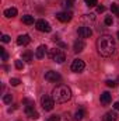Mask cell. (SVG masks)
<instances>
[{
  "label": "cell",
  "mask_w": 119,
  "mask_h": 121,
  "mask_svg": "<svg viewBox=\"0 0 119 121\" xmlns=\"http://www.w3.org/2000/svg\"><path fill=\"white\" fill-rule=\"evenodd\" d=\"M97 49H98V54L102 55V56H111L115 49H116V45H115V41L111 35H102L98 38L97 41Z\"/></svg>",
  "instance_id": "obj_1"
},
{
  "label": "cell",
  "mask_w": 119,
  "mask_h": 121,
  "mask_svg": "<svg viewBox=\"0 0 119 121\" xmlns=\"http://www.w3.org/2000/svg\"><path fill=\"white\" fill-rule=\"evenodd\" d=\"M52 97L56 103H66L71 99V90L66 85H59L52 91Z\"/></svg>",
  "instance_id": "obj_2"
},
{
  "label": "cell",
  "mask_w": 119,
  "mask_h": 121,
  "mask_svg": "<svg viewBox=\"0 0 119 121\" xmlns=\"http://www.w3.org/2000/svg\"><path fill=\"white\" fill-rule=\"evenodd\" d=\"M49 58L53 60V62L63 63V62L66 60V55H64L63 51H60L58 48H53V49H51V52H49Z\"/></svg>",
  "instance_id": "obj_3"
},
{
  "label": "cell",
  "mask_w": 119,
  "mask_h": 121,
  "mask_svg": "<svg viewBox=\"0 0 119 121\" xmlns=\"http://www.w3.org/2000/svg\"><path fill=\"white\" fill-rule=\"evenodd\" d=\"M24 101H27V103H28V106H25V114L30 117L31 120H38V118H39V114H38V111L34 108V103L30 101L28 99H25Z\"/></svg>",
  "instance_id": "obj_4"
},
{
  "label": "cell",
  "mask_w": 119,
  "mask_h": 121,
  "mask_svg": "<svg viewBox=\"0 0 119 121\" xmlns=\"http://www.w3.org/2000/svg\"><path fill=\"white\" fill-rule=\"evenodd\" d=\"M41 104H42V108L45 111H51L53 107H55V100L53 97H49V96H44L41 99Z\"/></svg>",
  "instance_id": "obj_5"
},
{
  "label": "cell",
  "mask_w": 119,
  "mask_h": 121,
  "mask_svg": "<svg viewBox=\"0 0 119 121\" xmlns=\"http://www.w3.org/2000/svg\"><path fill=\"white\" fill-rule=\"evenodd\" d=\"M35 27H36V30L41 31V32H51V24L48 23V21H45V20H38L36 23H35Z\"/></svg>",
  "instance_id": "obj_6"
},
{
  "label": "cell",
  "mask_w": 119,
  "mask_h": 121,
  "mask_svg": "<svg viewBox=\"0 0 119 121\" xmlns=\"http://www.w3.org/2000/svg\"><path fill=\"white\" fill-rule=\"evenodd\" d=\"M84 68H86L84 60H81V59H74V60H73V63H71V70H73V72H76V73L83 72V70H84Z\"/></svg>",
  "instance_id": "obj_7"
},
{
  "label": "cell",
  "mask_w": 119,
  "mask_h": 121,
  "mask_svg": "<svg viewBox=\"0 0 119 121\" xmlns=\"http://www.w3.org/2000/svg\"><path fill=\"white\" fill-rule=\"evenodd\" d=\"M45 79L48 82H59L60 79H62V76L58 72H55V70H49V72L45 73Z\"/></svg>",
  "instance_id": "obj_8"
},
{
  "label": "cell",
  "mask_w": 119,
  "mask_h": 121,
  "mask_svg": "<svg viewBox=\"0 0 119 121\" xmlns=\"http://www.w3.org/2000/svg\"><path fill=\"white\" fill-rule=\"evenodd\" d=\"M71 16H73L71 11H60V13L56 14V18L59 21H62V23H67V21L71 20Z\"/></svg>",
  "instance_id": "obj_9"
},
{
  "label": "cell",
  "mask_w": 119,
  "mask_h": 121,
  "mask_svg": "<svg viewBox=\"0 0 119 121\" xmlns=\"http://www.w3.org/2000/svg\"><path fill=\"white\" fill-rule=\"evenodd\" d=\"M77 32H79V35L81 37V38H90L91 35H92V31H91V28L90 27H80L79 30H77Z\"/></svg>",
  "instance_id": "obj_10"
},
{
  "label": "cell",
  "mask_w": 119,
  "mask_h": 121,
  "mask_svg": "<svg viewBox=\"0 0 119 121\" xmlns=\"http://www.w3.org/2000/svg\"><path fill=\"white\" fill-rule=\"evenodd\" d=\"M46 45H39L38 48H36V51H35V58H38V59H42V58H45V55H46Z\"/></svg>",
  "instance_id": "obj_11"
},
{
  "label": "cell",
  "mask_w": 119,
  "mask_h": 121,
  "mask_svg": "<svg viewBox=\"0 0 119 121\" xmlns=\"http://www.w3.org/2000/svg\"><path fill=\"white\" fill-rule=\"evenodd\" d=\"M84 47H86V44H84V41H83L81 38H80V39H76V41H74V45H73V51L79 54V52H81V51L84 49Z\"/></svg>",
  "instance_id": "obj_12"
},
{
  "label": "cell",
  "mask_w": 119,
  "mask_h": 121,
  "mask_svg": "<svg viewBox=\"0 0 119 121\" xmlns=\"http://www.w3.org/2000/svg\"><path fill=\"white\" fill-rule=\"evenodd\" d=\"M31 42V38H30V35H27V34H23V35H20L18 38H17V44L18 45H28Z\"/></svg>",
  "instance_id": "obj_13"
},
{
  "label": "cell",
  "mask_w": 119,
  "mask_h": 121,
  "mask_svg": "<svg viewBox=\"0 0 119 121\" xmlns=\"http://www.w3.org/2000/svg\"><path fill=\"white\" fill-rule=\"evenodd\" d=\"M111 99H112V97H111V94H109L108 91H104V93L101 94V99H99V100H101V104L108 106V104L111 103Z\"/></svg>",
  "instance_id": "obj_14"
},
{
  "label": "cell",
  "mask_w": 119,
  "mask_h": 121,
  "mask_svg": "<svg viewBox=\"0 0 119 121\" xmlns=\"http://www.w3.org/2000/svg\"><path fill=\"white\" fill-rule=\"evenodd\" d=\"M118 120V114L115 111H108L104 116V121H116Z\"/></svg>",
  "instance_id": "obj_15"
},
{
  "label": "cell",
  "mask_w": 119,
  "mask_h": 121,
  "mask_svg": "<svg viewBox=\"0 0 119 121\" xmlns=\"http://www.w3.org/2000/svg\"><path fill=\"white\" fill-rule=\"evenodd\" d=\"M4 16H6L7 18H11V17H16V16H17V9H16V7H10V9H7V10H4Z\"/></svg>",
  "instance_id": "obj_16"
},
{
  "label": "cell",
  "mask_w": 119,
  "mask_h": 121,
  "mask_svg": "<svg viewBox=\"0 0 119 121\" xmlns=\"http://www.w3.org/2000/svg\"><path fill=\"white\" fill-rule=\"evenodd\" d=\"M84 116H86V111L83 110V108H80V110H77L76 111V114H74V118L77 121H81L83 118H84Z\"/></svg>",
  "instance_id": "obj_17"
},
{
  "label": "cell",
  "mask_w": 119,
  "mask_h": 121,
  "mask_svg": "<svg viewBox=\"0 0 119 121\" xmlns=\"http://www.w3.org/2000/svg\"><path fill=\"white\" fill-rule=\"evenodd\" d=\"M23 23L24 24H27V26H30L34 23V17L30 16V14H25V16H23Z\"/></svg>",
  "instance_id": "obj_18"
},
{
  "label": "cell",
  "mask_w": 119,
  "mask_h": 121,
  "mask_svg": "<svg viewBox=\"0 0 119 121\" xmlns=\"http://www.w3.org/2000/svg\"><path fill=\"white\" fill-rule=\"evenodd\" d=\"M23 60H25V62H28V63L32 60V54H31L30 51H25V52L23 54Z\"/></svg>",
  "instance_id": "obj_19"
},
{
  "label": "cell",
  "mask_w": 119,
  "mask_h": 121,
  "mask_svg": "<svg viewBox=\"0 0 119 121\" xmlns=\"http://www.w3.org/2000/svg\"><path fill=\"white\" fill-rule=\"evenodd\" d=\"M111 10H112V13H114L115 16H119V4L112 3V4H111Z\"/></svg>",
  "instance_id": "obj_20"
},
{
  "label": "cell",
  "mask_w": 119,
  "mask_h": 121,
  "mask_svg": "<svg viewBox=\"0 0 119 121\" xmlns=\"http://www.w3.org/2000/svg\"><path fill=\"white\" fill-rule=\"evenodd\" d=\"M11 100H13V96H11V94H4V96H3V101H4L6 104L11 103Z\"/></svg>",
  "instance_id": "obj_21"
},
{
  "label": "cell",
  "mask_w": 119,
  "mask_h": 121,
  "mask_svg": "<svg viewBox=\"0 0 119 121\" xmlns=\"http://www.w3.org/2000/svg\"><path fill=\"white\" fill-rule=\"evenodd\" d=\"M84 1H86V4H87L88 7H94V6L98 4V0H84Z\"/></svg>",
  "instance_id": "obj_22"
},
{
  "label": "cell",
  "mask_w": 119,
  "mask_h": 121,
  "mask_svg": "<svg viewBox=\"0 0 119 121\" xmlns=\"http://www.w3.org/2000/svg\"><path fill=\"white\" fill-rule=\"evenodd\" d=\"M20 83H21V82H20V79H17V78H11V79H10V85H11V86H18Z\"/></svg>",
  "instance_id": "obj_23"
},
{
  "label": "cell",
  "mask_w": 119,
  "mask_h": 121,
  "mask_svg": "<svg viewBox=\"0 0 119 121\" xmlns=\"http://www.w3.org/2000/svg\"><path fill=\"white\" fill-rule=\"evenodd\" d=\"M71 6H73V0H64L63 1V7L64 9H70Z\"/></svg>",
  "instance_id": "obj_24"
},
{
  "label": "cell",
  "mask_w": 119,
  "mask_h": 121,
  "mask_svg": "<svg viewBox=\"0 0 119 121\" xmlns=\"http://www.w3.org/2000/svg\"><path fill=\"white\" fill-rule=\"evenodd\" d=\"M60 121H73V120H71L70 114H69V113H66V114H63V117H60Z\"/></svg>",
  "instance_id": "obj_25"
},
{
  "label": "cell",
  "mask_w": 119,
  "mask_h": 121,
  "mask_svg": "<svg viewBox=\"0 0 119 121\" xmlns=\"http://www.w3.org/2000/svg\"><path fill=\"white\" fill-rule=\"evenodd\" d=\"M0 52H1V59H3V60H7L8 55H7V52L4 51V48H0Z\"/></svg>",
  "instance_id": "obj_26"
},
{
  "label": "cell",
  "mask_w": 119,
  "mask_h": 121,
  "mask_svg": "<svg viewBox=\"0 0 119 121\" xmlns=\"http://www.w3.org/2000/svg\"><path fill=\"white\" fill-rule=\"evenodd\" d=\"M105 83H107L108 87H116V82L115 80H107Z\"/></svg>",
  "instance_id": "obj_27"
},
{
  "label": "cell",
  "mask_w": 119,
  "mask_h": 121,
  "mask_svg": "<svg viewBox=\"0 0 119 121\" xmlns=\"http://www.w3.org/2000/svg\"><path fill=\"white\" fill-rule=\"evenodd\" d=\"M112 23H114V20H112V17H107L105 18V26H112Z\"/></svg>",
  "instance_id": "obj_28"
},
{
  "label": "cell",
  "mask_w": 119,
  "mask_h": 121,
  "mask_svg": "<svg viewBox=\"0 0 119 121\" xmlns=\"http://www.w3.org/2000/svg\"><path fill=\"white\" fill-rule=\"evenodd\" d=\"M16 68H17V69H20V70H21V69H23V68H24V63H23V62H21V60H16Z\"/></svg>",
  "instance_id": "obj_29"
},
{
  "label": "cell",
  "mask_w": 119,
  "mask_h": 121,
  "mask_svg": "<svg viewBox=\"0 0 119 121\" xmlns=\"http://www.w3.org/2000/svg\"><path fill=\"white\" fill-rule=\"evenodd\" d=\"M48 121H60V117L59 116H51V117L48 118Z\"/></svg>",
  "instance_id": "obj_30"
},
{
  "label": "cell",
  "mask_w": 119,
  "mask_h": 121,
  "mask_svg": "<svg viewBox=\"0 0 119 121\" xmlns=\"http://www.w3.org/2000/svg\"><path fill=\"white\" fill-rule=\"evenodd\" d=\"M104 11H105L104 6H97V13H104Z\"/></svg>",
  "instance_id": "obj_31"
},
{
  "label": "cell",
  "mask_w": 119,
  "mask_h": 121,
  "mask_svg": "<svg viewBox=\"0 0 119 121\" xmlns=\"http://www.w3.org/2000/svg\"><path fill=\"white\" fill-rule=\"evenodd\" d=\"M1 41H3L4 44H6V42H10V37H8V35H3V37H1Z\"/></svg>",
  "instance_id": "obj_32"
},
{
  "label": "cell",
  "mask_w": 119,
  "mask_h": 121,
  "mask_svg": "<svg viewBox=\"0 0 119 121\" xmlns=\"http://www.w3.org/2000/svg\"><path fill=\"white\" fill-rule=\"evenodd\" d=\"M114 108H115L116 111H119V101H115V104H114Z\"/></svg>",
  "instance_id": "obj_33"
},
{
  "label": "cell",
  "mask_w": 119,
  "mask_h": 121,
  "mask_svg": "<svg viewBox=\"0 0 119 121\" xmlns=\"http://www.w3.org/2000/svg\"><path fill=\"white\" fill-rule=\"evenodd\" d=\"M118 38H119V31H118Z\"/></svg>",
  "instance_id": "obj_34"
},
{
  "label": "cell",
  "mask_w": 119,
  "mask_h": 121,
  "mask_svg": "<svg viewBox=\"0 0 119 121\" xmlns=\"http://www.w3.org/2000/svg\"><path fill=\"white\" fill-rule=\"evenodd\" d=\"M73 1H74V0H73Z\"/></svg>",
  "instance_id": "obj_35"
}]
</instances>
